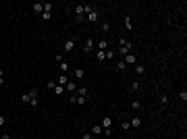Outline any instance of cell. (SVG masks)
<instances>
[{
    "instance_id": "1",
    "label": "cell",
    "mask_w": 187,
    "mask_h": 139,
    "mask_svg": "<svg viewBox=\"0 0 187 139\" xmlns=\"http://www.w3.org/2000/svg\"><path fill=\"white\" fill-rule=\"evenodd\" d=\"M119 42H121V48H119V54H121V56H127V54H129V52L133 50V44H131V42H129V40H125V38H121Z\"/></svg>"
},
{
    "instance_id": "2",
    "label": "cell",
    "mask_w": 187,
    "mask_h": 139,
    "mask_svg": "<svg viewBox=\"0 0 187 139\" xmlns=\"http://www.w3.org/2000/svg\"><path fill=\"white\" fill-rule=\"evenodd\" d=\"M85 13H87V21H90V23H96L98 21V11H96L94 6L85 4Z\"/></svg>"
},
{
    "instance_id": "3",
    "label": "cell",
    "mask_w": 187,
    "mask_h": 139,
    "mask_svg": "<svg viewBox=\"0 0 187 139\" xmlns=\"http://www.w3.org/2000/svg\"><path fill=\"white\" fill-rule=\"evenodd\" d=\"M83 13H85V4L75 6V21H77V23H81V21H83Z\"/></svg>"
},
{
    "instance_id": "4",
    "label": "cell",
    "mask_w": 187,
    "mask_h": 139,
    "mask_svg": "<svg viewBox=\"0 0 187 139\" xmlns=\"http://www.w3.org/2000/svg\"><path fill=\"white\" fill-rule=\"evenodd\" d=\"M123 62L127 64V66H129V64H137V56L133 54V52H129V54H127V56L123 58Z\"/></svg>"
},
{
    "instance_id": "5",
    "label": "cell",
    "mask_w": 187,
    "mask_h": 139,
    "mask_svg": "<svg viewBox=\"0 0 187 139\" xmlns=\"http://www.w3.org/2000/svg\"><path fill=\"white\" fill-rule=\"evenodd\" d=\"M75 93L79 95V98H85V100L90 98V89H87L85 85H83V87H77V91H75Z\"/></svg>"
},
{
    "instance_id": "6",
    "label": "cell",
    "mask_w": 187,
    "mask_h": 139,
    "mask_svg": "<svg viewBox=\"0 0 187 139\" xmlns=\"http://www.w3.org/2000/svg\"><path fill=\"white\" fill-rule=\"evenodd\" d=\"M75 48H77V42L75 40H67L65 42V52H73Z\"/></svg>"
},
{
    "instance_id": "7",
    "label": "cell",
    "mask_w": 187,
    "mask_h": 139,
    "mask_svg": "<svg viewBox=\"0 0 187 139\" xmlns=\"http://www.w3.org/2000/svg\"><path fill=\"white\" fill-rule=\"evenodd\" d=\"M94 44H96V42H94L92 38H87V40H85V48H83V50H85V54H90V52L94 50Z\"/></svg>"
},
{
    "instance_id": "8",
    "label": "cell",
    "mask_w": 187,
    "mask_h": 139,
    "mask_svg": "<svg viewBox=\"0 0 187 139\" xmlns=\"http://www.w3.org/2000/svg\"><path fill=\"white\" fill-rule=\"evenodd\" d=\"M100 125H102V129H112V118L110 116H104Z\"/></svg>"
},
{
    "instance_id": "9",
    "label": "cell",
    "mask_w": 187,
    "mask_h": 139,
    "mask_svg": "<svg viewBox=\"0 0 187 139\" xmlns=\"http://www.w3.org/2000/svg\"><path fill=\"white\" fill-rule=\"evenodd\" d=\"M65 89L71 91V93H75V91H77V83H75V81H69V83L65 85Z\"/></svg>"
},
{
    "instance_id": "10",
    "label": "cell",
    "mask_w": 187,
    "mask_h": 139,
    "mask_svg": "<svg viewBox=\"0 0 187 139\" xmlns=\"http://www.w3.org/2000/svg\"><path fill=\"white\" fill-rule=\"evenodd\" d=\"M102 133H104L102 125H94V127H92V135H102Z\"/></svg>"
},
{
    "instance_id": "11",
    "label": "cell",
    "mask_w": 187,
    "mask_h": 139,
    "mask_svg": "<svg viewBox=\"0 0 187 139\" xmlns=\"http://www.w3.org/2000/svg\"><path fill=\"white\" fill-rule=\"evenodd\" d=\"M73 75H75V79H77V81H81L85 73H83V68H75V71H73Z\"/></svg>"
},
{
    "instance_id": "12",
    "label": "cell",
    "mask_w": 187,
    "mask_h": 139,
    "mask_svg": "<svg viewBox=\"0 0 187 139\" xmlns=\"http://www.w3.org/2000/svg\"><path fill=\"white\" fill-rule=\"evenodd\" d=\"M98 50L106 52V50H108V42H106V40H100V44H98Z\"/></svg>"
},
{
    "instance_id": "13",
    "label": "cell",
    "mask_w": 187,
    "mask_h": 139,
    "mask_svg": "<svg viewBox=\"0 0 187 139\" xmlns=\"http://www.w3.org/2000/svg\"><path fill=\"white\" fill-rule=\"evenodd\" d=\"M58 68L62 73H69V62H65V60H62V62H58Z\"/></svg>"
},
{
    "instance_id": "14",
    "label": "cell",
    "mask_w": 187,
    "mask_h": 139,
    "mask_svg": "<svg viewBox=\"0 0 187 139\" xmlns=\"http://www.w3.org/2000/svg\"><path fill=\"white\" fill-rule=\"evenodd\" d=\"M56 83H58V85H62V87H65V85L69 83V79H67V75H60V77H58V81H56Z\"/></svg>"
},
{
    "instance_id": "15",
    "label": "cell",
    "mask_w": 187,
    "mask_h": 139,
    "mask_svg": "<svg viewBox=\"0 0 187 139\" xmlns=\"http://www.w3.org/2000/svg\"><path fill=\"white\" fill-rule=\"evenodd\" d=\"M135 73H137V75H144V73H146V66L137 62V64H135Z\"/></svg>"
},
{
    "instance_id": "16",
    "label": "cell",
    "mask_w": 187,
    "mask_h": 139,
    "mask_svg": "<svg viewBox=\"0 0 187 139\" xmlns=\"http://www.w3.org/2000/svg\"><path fill=\"white\" fill-rule=\"evenodd\" d=\"M52 91H54L56 95H60V93H65V87H62V85H58V83H56V85H54V89H52Z\"/></svg>"
},
{
    "instance_id": "17",
    "label": "cell",
    "mask_w": 187,
    "mask_h": 139,
    "mask_svg": "<svg viewBox=\"0 0 187 139\" xmlns=\"http://www.w3.org/2000/svg\"><path fill=\"white\" fill-rule=\"evenodd\" d=\"M125 27H127L129 31L133 29V23H131V17H129V15H127V17H125Z\"/></svg>"
},
{
    "instance_id": "18",
    "label": "cell",
    "mask_w": 187,
    "mask_h": 139,
    "mask_svg": "<svg viewBox=\"0 0 187 139\" xmlns=\"http://www.w3.org/2000/svg\"><path fill=\"white\" fill-rule=\"evenodd\" d=\"M21 102H23V104H29V102H31V95H29L27 91H25V93L21 95Z\"/></svg>"
},
{
    "instance_id": "19",
    "label": "cell",
    "mask_w": 187,
    "mask_h": 139,
    "mask_svg": "<svg viewBox=\"0 0 187 139\" xmlns=\"http://www.w3.org/2000/svg\"><path fill=\"white\" fill-rule=\"evenodd\" d=\"M131 127H135V129H137V127H141V118H139V116H135V118L131 120Z\"/></svg>"
},
{
    "instance_id": "20",
    "label": "cell",
    "mask_w": 187,
    "mask_h": 139,
    "mask_svg": "<svg viewBox=\"0 0 187 139\" xmlns=\"http://www.w3.org/2000/svg\"><path fill=\"white\" fill-rule=\"evenodd\" d=\"M104 54H106V60H108V58H114V56H117V52H114V50H110V48H108V50H106V52H104Z\"/></svg>"
},
{
    "instance_id": "21",
    "label": "cell",
    "mask_w": 187,
    "mask_h": 139,
    "mask_svg": "<svg viewBox=\"0 0 187 139\" xmlns=\"http://www.w3.org/2000/svg\"><path fill=\"white\" fill-rule=\"evenodd\" d=\"M96 58H98V60L102 62V60H106V54H104L102 50H98V52H96Z\"/></svg>"
},
{
    "instance_id": "22",
    "label": "cell",
    "mask_w": 187,
    "mask_h": 139,
    "mask_svg": "<svg viewBox=\"0 0 187 139\" xmlns=\"http://www.w3.org/2000/svg\"><path fill=\"white\" fill-rule=\"evenodd\" d=\"M131 108H133V110H139V108H141V102H139V100H133V102H131Z\"/></svg>"
},
{
    "instance_id": "23",
    "label": "cell",
    "mask_w": 187,
    "mask_h": 139,
    "mask_svg": "<svg viewBox=\"0 0 187 139\" xmlns=\"http://www.w3.org/2000/svg\"><path fill=\"white\" fill-rule=\"evenodd\" d=\"M33 13H44V4H33Z\"/></svg>"
},
{
    "instance_id": "24",
    "label": "cell",
    "mask_w": 187,
    "mask_h": 139,
    "mask_svg": "<svg viewBox=\"0 0 187 139\" xmlns=\"http://www.w3.org/2000/svg\"><path fill=\"white\" fill-rule=\"evenodd\" d=\"M44 13H48V15H52V4L48 2V4H44Z\"/></svg>"
},
{
    "instance_id": "25",
    "label": "cell",
    "mask_w": 187,
    "mask_h": 139,
    "mask_svg": "<svg viewBox=\"0 0 187 139\" xmlns=\"http://www.w3.org/2000/svg\"><path fill=\"white\" fill-rule=\"evenodd\" d=\"M27 93L31 95V100H35V98H38V89H35V87H33V89H29Z\"/></svg>"
},
{
    "instance_id": "26",
    "label": "cell",
    "mask_w": 187,
    "mask_h": 139,
    "mask_svg": "<svg viewBox=\"0 0 187 139\" xmlns=\"http://www.w3.org/2000/svg\"><path fill=\"white\" fill-rule=\"evenodd\" d=\"M117 68H119V71H125V68H127V64H125L123 60H119V62H117Z\"/></svg>"
},
{
    "instance_id": "27",
    "label": "cell",
    "mask_w": 187,
    "mask_h": 139,
    "mask_svg": "<svg viewBox=\"0 0 187 139\" xmlns=\"http://www.w3.org/2000/svg\"><path fill=\"white\" fill-rule=\"evenodd\" d=\"M179 100L187 102V91H185V89H183V91H179Z\"/></svg>"
},
{
    "instance_id": "28",
    "label": "cell",
    "mask_w": 187,
    "mask_h": 139,
    "mask_svg": "<svg viewBox=\"0 0 187 139\" xmlns=\"http://www.w3.org/2000/svg\"><path fill=\"white\" fill-rule=\"evenodd\" d=\"M6 125V118H4V114H0V127H4Z\"/></svg>"
},
{
    "instance_id": "29",
    "label": "cell",
    "mask_w": 187,
    "mask_h": 139,
    "mask_svg": "<svg viewBox=\"0 0 187 139\" xmlns=\"http://www.w3.org/2000/svg\"><path fill=\"white\" fill-rule=\"evenodd\" d=\"M102 31H110V25L108 23H102Z\"/></svg>"
},
{
    "instance_id": "30",
    "label": "cell",
    "mask_w": 187,
    "mask_h": 139,
    "mask_svg": "<svg viewBox=\"0 0 187 139\" xmlns=\"http://www.w3.org/2000/svg\"><path fill=\"white\" fill-rule=\"evenodd\" d=\"M160 102H162V104H166V102H168V98H166V93H162V95H160Z\"/></svg>"
},
{
    "instance_id": "31",
    "label": "cell",
    "mask_w": 187,
    "mask_h": 139,
    "mask_svg": "<svg viewBox=\"0 0 187 139\" xmlns=\"http://www.w3.org/2000/svg\"><path fill=\"white\" fill-rule=\"evenodd\" d=\"M4 83V75H2V68H0V85Z\"/></svg>"
},
{
    "instance_id": "32",
    "label": "cell",
    "mask_w": 187,
    "mask_h": 139,
    "mask_svg": "<svg viewBox=\"0 0 187 139\" xmlns=\"http://www.w3.org/2000/svg\"><path fill=\"white\" fill-rule=\"evenodd\" d=\"M81 139H92V133H85V135H83Z\"/></svg>"
},
{
    "instance_id": "33",
    "label": "cell",
    "mask_w": 187,
    "mask_h": 139,
    "mask_svg": "<svg viewBox=\"0 0 187 139\" xmlns=\"http://www.w3.org/2000/svg\"><path fill=\"white\" fill-rule=\"evenodd\" d=\"M0 139H11V135H8V133H4V135L0 137Z\"/></svg>"
}]
</instances>
